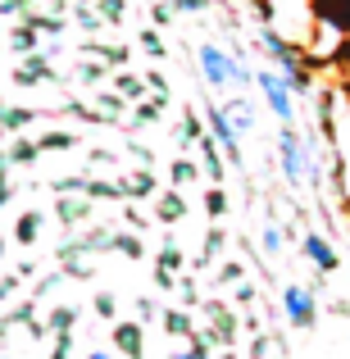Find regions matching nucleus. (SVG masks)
<instances>
[{
  "instance_id": "obj_23",
  "label": "nucleus",
  "mask_w": 350,
  "mask_h": 359,
  "mask_svg": "<svg viewBox=\"0 0 350 359\" xmlns=\"http://www.w3.org/2000/svg\"><path fill=\"white\" fill-rule=\"evenodd\" d=\"M41 228H46V214H41V210H27L23 219L14 223V241H18V245H36Z\"/></svg>"
},
{
  "instance_id": "obj_54",
  "label": "nucleus",
  "mask_w": 350,
  "mask_h": 359,
  "mask_svg": "<svg viewBox=\"0 0 350 359\" xmlns=\"http://www.w3.org/2000/svg\"><path fill=\"white\" fill-rule=\"evenodd\" d=\"M0 359H9V355H0Z\"/></svg>"
},
{
  "instance_id": "obj_30",
  "label": "nucleus",
  "mask_w": 350,
  "mask_h": 359,
  "mask_svg": "<svg viewBox=\"0 0 350 359\" xmlns=\"http://www.w3.org/2000/svg\"><path fill=\"white\" fill-rule=\"evenodd\" d=\"M201 177V168H196V159H187V155H177L173 159V168H168V182L177 187V191H187V187Z\"/></svg>"
},
{
  "instance_id": "obj_11",
  "label": "nucleus",
  "mask_w": 350,
  "mask_h": 359,
  "mask_svg": "<svg viewBox=\"0 0 350 359\" xmlns=\"http://www.w3.org/2000/svg\"><path fill=\"white\" fill-rule=\"evenodd\" d=\"M219 109L228 114V123L236 128V137H250V132L260 128V109H255V100L245 96V91H232L228 100H219Z\"/></svg>"
},
{
  "instance_id": "obj_55",
  "label": "nucleus",
  "mask_w": 350,
  "mask_h": 359,
  "mask_svg": "<svg viewBox=\"0 0 350 359\" xmlns=\"http://www.w3.org/2000/svg\"><path fill=\"white\" fill-rule=\"evenodd\" d=\"M0 105H5V100H0Z\"/></svg>"
},
{
  "instance_id": "obj_3",
  "label": "nucleus",
  "mask_w": 350,
  "mask_h": 359,
  "mask_svg": "<svg viewBox=\"0 0 350 359\" xmlns=\"http://www.w3.org/2000/svg\"><path fill=\"white\" fill-rule=\"evenodd\" d=\"M260 23H269L287 46L305 50L318 18H314V9H309V0H260Z\"/></svg>"
},
{
  "instance_id": "obj_19",
  "label": "nucleus",
  "mask_w": 350,
  "mask_h": 359,
  "mask_svg": "<svg viewBox=\"0 0 350 359\" xmlns=\"http://www.w3.org/2000/svg\"><path fill=\"white\" fill-rule=\"evenodd\" d=\"M91 105H96V109H100V114H105L109 123H123V118H128V109H132V105L119 96L114 87H100L96 96H91Z\"/></svg>"
},
{
  "instance_id": "obj_43",
  "label": "nucleus",
  "mask_w": 350,
  "mask_h": 359,
  "mask_svg": "<svg viewBox=\"0 0 350 359\" xmlns=\"http://www.w3.org/2000/svg\"><path fill=\"white\" fill-rule=\"evenodd\" d=\"M32 14V0H0V18H23Z\"/></svg>"
},
{
  "instance_id": "obj_28",
  "label": "nucleus",
  "mask_w": 350,
  "mask_h": 359,
  "mask_svg": "<svg viewBox=\"0 0 350 359\" xmlns=\"http://www.w3.org/2000/svg\"><path fill=\"white\" fill-rule=\"evenodd\" d=\"M114 91L128 100V105H132V100H141V96H150V91H146V78H137V73H128V69L114 73Z\"/></svg>"
},
{
  "instance_id": "obj_48",
  "label": "nucleus",
  "mask_w": 350,
  "mask_h": 359,
  "mask_svg": "<svg viewBox=\"0 0 350 359\" xmlns=\"http://www.w3.org/2000/svg\"><path fill=\"white\" fill-rule=\"evenodd\" d=\"M150 18H155V27H159V23H168V18H173V5H168V0L159 5V0H155V5H150Z\"/></svg>"
},
{
  "instance_id": "obj_15",
  "label": "nucleus",
  "mask_w": 350,
  "mask_h": 359,
  "mask_svg": "<svg viewBox=\"0 0 350 359\" xmlns=\"http://www.w3.org/2000/svg\"><path fill=\"white\" fill-rule=\"evenodd\" d=\"M182 219H187V196L177 191V187H164V191L155 196V223H164V228H177Z\"/></svg>"
},
{
  "instance_id": "obj_25",
  "label": "nucleus",
  "mask_w": 350,
  "mask_h": 359,
  "mask_svg": "<svg viewBox=\"0 0 350 359\" xmlns=\"http://www.w3.org/2000/svg\"><path fill=\"white\" fill-rule=\"evenodd\" d=\"M164 332L177 337V341H187V337H196V318L187 314L182 305H177V309H164Z\"/></svg>"
},
{
  "instance_id": "obj_52",
  "label": "nucleus",
  "mask_w": 350,
  "mask_h": 359,
  "mask_svg": "<svg viewBox=\"0 0 350 359\" xmlns=\"http://www.w3.org/2000/svg\"><path fill=\"white\" fill-rule=\"evenodd\" d=\"M0 255H5V237H0Z\"/></svg>"
},
{
  "instance_id": "obj_22",
  "label": "nucleus",
  "mask_w": 350,
  "mask_h": 359,
  "mask_svg": "<svg viewBox=\"0 0 350 359\" xmlns=\"http://www.w3.org/2000/svg\"><path fill=\"white\" fill-rule=\"evenodd\" d=\"M27 23L36 27V36L41 41H60L64 32H69V23H64V14H23Z\"/></svg>"
},
{
  "instance_id": "obj_53",
  "label": "nucleus",
  "mask_w": 350,
  "mask_h": 359,
  "mask_svg": "<svg viewBox=\"0 0 350 359\" xmlns=\"http://www.w3.org/2000/svg\"><path fill=\"white\" fill-rule=\"evenodd\" d=\"M0 141H5V132H0Z\"/></svg>"
},
{
  "instance_id": "obj_1",
  "label": "nucleus",
  "mask_w": 350,
  "mask_h": 359,
  "mask_svg": "<svg viewBox=\"0 0 350 359\" xmlns=\"http://www.w3.org/2000/svg\"><path fill=\"white\" fill-rule=\"evenodd\" d=\"M273 159H278L282 182H287L291 191H318V187H323V159H318V146H314L309 132L296 128V123L278 128V137H273Z\"/></svg>"
},
{
  "instance_id": "obj_31",
  "label": "nucleus",
  "mask_w": 350,
  "mask_h": 359,
  "mask_svg": "<svg viewBox=\"0 0 350 359\" xmlns=\"http://www.w3.org/2000/svg\"><path fill=\"white\" fill-rule=\"evenodd\" d=\"M73 327H78V309L73 305H55L51 314H46V332H73Z\"/></svg>"
},
{
  "instance_id": "obj_38",
  "label": "nucleus",
  "mask_w": 350,
  "mask_h": 359,
  "mask_svg": "<svg viewBox=\"0 0 350 359\" xmlns=\"http://www.w3.org/2000/svg\"><path fill=\"white\" fill-rule=\"evenodd\" d=\"M96 14L105 18V27H119L123 14H128V0H96Z\"/></svg>"
},
{
  "instance_id": "obj_41",
  "label": "nucleus",
  "mask_w": 350,
  "mask_h": 359,
  "mask_svg": "<svg viewBox=\"0 0 350 359\" xmlns=\"http://www.w3.org/2000/svg\"><path fill=\"white\" fill-rule=\"evenodd\" d=\"M141 50H146L150 60H164V55H168V46H164V36H159L155 27H146V32H141Z\"/></svg>"
},
{
  "instance_id": "obj_42",
  "label": "nucleus",
  "mask_w": 350,
  "mask_h": 359,
  "mask_svg": "<svg viewBox=\"0 0 350 359\" xmlns=\"http://www.w3.org/2000/svg\"><path fill=\"white\" fill-rule=\"evenodd\" d=\"M91 309H96L100 318H114V314H119V300L109 296V291H96V300H91Z\"/></svg>"
},
{
  "instance_id": "obj_47",
  "label": "nucleus",
  "mask_w": 350,
  "mask_h": 359,
  "mask_svg": "<svg viewBox=\"0 0 350 359\" xmlns=\"http://www.w3.org/2000/svg\"><path fill=\"white\" fill-rule=\"evenodd\" d=\"M87 159H91V164H109V168H119V155H114V150H87Z\"/></svg>"
},
{
  "instance_id": "obj_10",
  "label": "nucleus",
  "mask_w": 350,
  "mask_h": 359,
  "mask_svg": "<svg viewBox=\"0 0 350 359\" xmlns=\"http://www.w3.org/2000/svg\"><path fill=\"white\" fill-rule=\"evenodd\" d=\"M91 210H96V201L91 196H82V191H64L60 201H55V223L60 228H82V223H91Z\"/></svg>"
},
{
  "instance_id": "obj_13",
  "label": "nucleus",
  "mask_w": 350,
  "mask_h": 359,
  "mask_svg": "<svg viewBox=\"0 0 350 359\" xmlns=\"http://www.w3.org/2000/svg\"><path fill=\"white\" fill-rule=\"evenodd\" d=\"M260 250L269 255V259H278V255L287 250V223L278 219L273 205H264V210H260Z\"/></svg>"
},
{
  "instance_id": "obj_2",
  "label": "nucleus",
  "mask_w": 350,
  "mask_h": 359,
  "mask_svg": "<svg viewBox=\"0 0 350 359\" xmlns=\"http://www.w3.org/2000/svg\"><path fill=\"white\" fill-rule=\"evenodd\" d=\"M196 73L210 91H245L255 82V64L236 60L228 46L219 41H201L196 46Z\"/></svg>"
},
{
  "instance_id": "obj_14",
  "label": "nucleus",
  "mask_w": 350,
  "mask_h": 359,
  "mask_svg": "<svg viewBox=\"0 0 350 359\" xmlns=\"http://www.w3.org/2000/svg\"><path fill=\"white\" fill-rule=\"evenodd\" d=\"M114 182H119V196H123V201H146V196L159 191V177L150 173L146 164H141V168H123Z\"/></svg>"
},
{
  "instance_id": "obj_33",
  "label": "nucleus",
  "mask_w": 350,
  "mask_h": 359,
  "mask_svg": "<svg viewBox=\"0 0 350 359\" xmlns=\"http://www.w3.org/2000/svg\"><path fill=\"white\" fill-rule=\"evenodd\" d=\"M228 210H232L228 191H223V187H210V191H205V214H210L214 223H223V219H228Z\"/></svg>"
},
{
  "instance_id": "obj_7",
  "label": "nucleus",
  "mask_w": 350,
  "mask_h": 359,
  "mask_svg": "<svg viewBox=\"0 0 350 359\" xmlns=\"http://www.w3.org/2000/svg\"><path fill=\"white\" fill-rule=\"evenodd\" d=\"M300 255H305V259L314 264L318 278H328V273L342 269V250H337L332 237H323L318 228H305V237H300Z\"/></svg>"
},
{
  "instance_id": "obj_35",
  "label": "nucleus",
  "mask_w": 350,
  "mask_h": 359,
  "mask_svg": "<svg viewBox=\"0 0 350 359\" xmlns=\"http://www.w3.org/2000/svg\"><path fill=\"white\" fill-rule=\"evenodd\" d=\"M168 359H214V346L205 341L201 332H196V337H187V346H182V351H173Z\"/></svg>"
},
{
  "instance_id": "obj_9",
  "label": "nucleus",
  "mask_w": 350,
  "mask_h": 359,
  "mask_svg": "<svg viewBox=\"0 0 350 359\" xmlns=\"http://www.w3.org/2000/svg\"><path fill=\"white\" fill-rule=\"evenodd\" d=\"M9 78H14V87H41V82H60V73L51 69V55L32 50V55H18Z\"/></svg>"
},
{
  "instance_id": "obj_4",
  "label": "nucleus",
  "mask_w": 350,
  "mask_h": 359,
  "mask_svg": "<svg viewBox=\"0 0 350 359\" xmlns=\"http://www.w3.org/2000/svg\"><path fill=\"white\" fill-rule=\"evenodd\" d=\"M255 91H260V100H264V109H269L273 118L287 128V123H300V105H296V91H291V82L282 78L273 64H255V82H250Z\"/></svg>"
},
{
  "instance_id": "obj_17",
  "label": "nucleus",
  "mask_w": 350,
  "mask_h": 359,
  "mask_svg": "<svg viewBox=\"0 0 350 359\" xmlns=\"http://www.w3.org/2000/svg\"><path fill=\"white\" fill-rule=\"evenodd\" d=\"M337 41H342V27H337V23H328V18H318V23H314V32H309V46H305V50L314 55V60H328V55L337 50Z\"/></svg>"
},
{
  "instance_id": "obj_21",
  "label": "nucleus",
  "mask_w": 350,
  "mask_h": 359,
  "mask_svg": "<svg viewBox=\"0 0 350 359\" xmlns=\"http://www.w3.org/2000/svg\"><path fill=\"white\" fill-rule=\"evenodd\" d=\"M109 250H119L123 259H146V241H141V232H109Z\"/></svg>"
},
{
  "instance_id": "obj_29",
  "label": "nucleus",
  "mask_w": 350,
  "mask_h": 359,
  "mask_svg": "<svg viewBox=\"0 0 350 359\" xmlns=\"http://www.w3.org/2000/svg\"><path fill=\"white\" fill-rule=\"evenodd\" d=\"M223 245H228V232H223L219 223H214V228L205 232V250L196 255V269H205V264H214V259H219V255H223Z\"/></svg>"
},
{
  "instance_id": "obj_12",
  "label": "nucleus",
  "mask_w": 350,
  "mask_h": 359,
  "mask_svg": "<svg viewBox=\"0 0 350 359\" xmlns=\"http://www.w3.org/2000/svg\"><path fill=\"white\" fill-rule=\"evenodd\" d=\"M109 341H114V355H123V359H146V332H141L137 318L114 323L109 327Z\"/></svg>"
},
{
  "instance_id": "obj_34",
  "label": "nucleus",
  "mask_w": 350,
  "mask_h": 359,
  "mask_svg": "<svg viewBox=\"0 0 350 359\" xmlns=\"http://www.w3.org/2000/svg\"><path fill=\"white\" fill-rule=\"evenodd\" d=\"M73 23H78V27H82V32H87V36L105 32V18L96 14V5H78V9H73Z\"/></svg>"
},
{
  "instance_id": "obj_8",
  "label": "nucleus",
  "mask_w": 350,
  "mask_h": 359,
  "mask_svg": "<svg viewBox=\"0 0 350 359\" xmlns=\"http://www.w3.org/2000/svg\"><path fill=\"white\" fill-rule=\"evenodd\" d=\"M205 314H210V327H196V332L205 337V341L214 346V351H219V346H232L236 341V314H232V305H223V300H210V305H205Z\"/></svg>"
},
{
  "instance_id": "obj_40",
  "label": "nucleus",
  "mask_w": 350,
  "mask_h": 359,
  "mask_svg": "<svg viewBox=\"0 0 350 359\" xmlns=\"http://www.w3.org/2000/svg\"><path fill=\"white\" fill-rule=\"evenodd\" d=\"M141 78H146V91H150V96H159V100H173V91H168V78H164L159 69H146Z\"/></svg>"
},
{
  "instance_id": "obj_16",
  "label": "nucleus",
  "mask_w": 350,
  "mask_h": 359,
  "mask_svg": "<svg viewBox=\"0 0 350 359\" xmlns=\"http://www.w3.org/2000/svg\"><path fill=\"white\" fill-rule=\"evenodd\" d=\"M196 155H201V173L210 177L214 187H223V177H228V159H223V150L210 141V132H205V137L196 141Z\"/></svg>"
},
{
  "instance_id": "obj_26",
  "label": "nucleus",
  "mask_w": 350,
  "mask_h": 359,
  "mask_svg": "<svg viewBox=\"0 0 350 359\" xmlns=\"http://www.w3.org/2000/svg\"><path fill=\"white\" fill-rule=\"evenodd\" d=\"M36 141V150H41V155H51V150H73L78 146V137H73L69 128H46L41 137H32Z\"/></svg>"
},
{
  "instance_id": "obj_5",
  "label": "nucleus",
  "mask_w": 350,
  "mask_h": 359,
  "mask_svg": "<svg viewBox=\"0 0 350 359\" xmlns=\"http://www.w3.org/2000/svg\"><path fill=\"white\" fill-rule=\"evenodd\" d=\"M201 118H205V132H210V141L223 150V159L236 168V173H245V155H241V137H236V128L228 123V114L219 109V100H205L201 105Z\"/></svg>"
},
{
  "instance_id": "obj_36",
  "label": "nucleus",
  "mask_w": 350,
  "mask_h": 359,
  "mask_svg": "<svg viewBox=\"0 0 350 359\" xmlns=\"http://www.w3.org/2000/svg\"><path fill=\"white\" fill-rule=\"evenodd\" d=\"M187 264V255H182V245L177 241H164L159 245V259H155V269H164V273H177Z\"/></svg>"
},
{
  "instance_id": "obj_51",
  "label": "nucleus",
  "mask_w": 350,
  "mask_h": 359,
  "mask_svg": "<svg viewBox=\"0 0 350 359\" xmlns=\"http://www.w3.org/2000/svg\"><path fill=\"white\" fill-rule=\"evenodd\" d=\"M82 359H123V355H114V351H87Z\"/></svg>"
},
{
  "instance_id": "obj_45",
  "label": "nucleus",
  "mask_w": 350,
  "mask_h": 359,
  "mask_svg": "<svg viewBox=\"0 0 350 359\" xmlns=\"http://www.w3.org/2000/svg\"><path fill=\"white\" fill-rule=\"evenodd\" d=\"M177 291H182V309L201 305V291H196V282H191V278H177Z\"/></svg>"
},
{
  "instance_id": "obj_20",
  "label": "nucleus",
  "mask_w": 350,
  "mask_h": 359,
  "mask_svg": "<svg viewBox=\"0 0 350 359\" xmlns=\"http://www.w3.org/2000/svg\"><path fill=\"white\" fill-rule=\"evenodd\" d=\"M205 137V118L196 109H182V123H177V150H196V141Z\"/></svg>"
},
{
  "instance_id": "obj_24",
  "label": "nucleus",
  "mask_w": 350,
  "mask_h": 359,
  "mask_svg": "<svg viewBox=\"0 0 350 359\" xmlns=\"http://www.w3.org/2000/svg\"><path fill=\"white\" fill-rule=\"evenodd\" d=\"M27 123H36V109H27V105H0V132H23Z\"/></svg>"
},
{
  "instance_id": "obj_49",
  "label": "nucleus",
  "mask_w": 350,
  "mask_h": 359,
  "mask_svg": "<svg viewBox=\"0 0 350 359\" xmlns=\"http://www.w3.org/2000/svg\"><path fill=\"white\" fill-rule=\"evenodd\" d=\"M269 351H273V341H269V337H255V346H250V359H269Z\"/></svg>"
},
{
  "instance_id": "obj_6",
  "label": "nucleus",
  "mask_w": 350,
  "mask_h": 359,
  "mask_svg": "<svg viewBox=\"0 0 350 359\" xmlns=\"http://www.w3.org/2000/svg\"><path fill=\"white\" fill-rule=\"evenodd\" d=\"M282 314H287V323L296 327V332H309V327L318 323L314 291H309L305 282H287V287H282Z\"/></svg>"
},
{
  "instance_id": "obj_44",
  "label": "nucleus",
  "mask_w": 350,
  "mask_h": 359,
  "mask_svg": "<svg viewBox=\"0 0 350 359\" xmlns=\"http://www.w3.org/2000/svg\"><path fill=\"white\" fill-rule=\"evenodd\" d=\"M69 351H73V332H55L51 355H46V359H69Z\"/></svg>"
},
{
  "instance_id": "obj_32",
  "label": "nucleus",
  "mask_w": 350,
  "mask_h": 359,
  "mask_svg": "<svg viewBox=\"0 0 350 359\" xmlns=\"http://www.w3.org/2000/svg\"><path fill=\"white\" fill-rule=\"evenodd\" d=\"M73 78H78L82 87H100V82H105V64L91 60V55H82V64L73 69Z\"/></svg>"
},
{
  "instance_id": "obj_39",
  "label": "nucleus",
  "mask_w": 350,
  "mask_h": 359,
  "mask_svg": "<svg viewBox=\"0 0 350 359\" xmlns=\"http://www.w3.org/2000/svg\"><path fill=\"white\" fill-rule=\"evenodd\" d=\"M236 282H245V264L232 255V259L219 264V287H236Z\"/></svg>"
},
{
  "instance_id": "obj_50",
  "label": "nucleus",
  "mask_w": 350,
  "mask_h": 359,
  "mask_svg": "<svg viewBox=\"0 0 350 359\" xmlns=\"http://www.w3.org/2000/svg\"><path fill=\"white\" fill-rule=\"evenodd\" d=\"M168 5H173V9H182V14H201V9L210 5V0H168Z\"/></svg>"
},
{
  "instance_id": "obj_27",
  "label": "nucleus",
  "mask_w": 350,
  "mask_h": 359,
  "mask_svg": "<svg viewBox=\"0 0 350 359\" xmlns=\"http://www.w3.org/2000/svg\"><path fill=\"white\" fill-rule=\"evenodd\" d=\"M82 55H91V60H109L114 69H123V64L132 60L128 46H105V41H87V46H82Z\"/></svg>"
},
{
  "instance_id": "obj_46",
  "label": "nucleus",
  "mask_w": 350,
  "mask_h": 359,
  "mask_svg": "<svg viewBox=\"0 0 350 359\" xmlns=\"http://www.w3.org/2000/svg\"><path fill=\"white\" fill-rule=\"evenodd\" d=\"M18 287H23V278H18V273H9V278H0V305H5L9 296H18Z\"/></svg>"
},
{
  "instance_id": "obj_37",
  "label": "nucleus",
  "mask_w": 350,
  "mask_h": 359,
  "mask_svg": "<svg viewBox=\"0 0 350 359\" xmlns=\"http://www.w3.org/2000/svg\"><path fill=\"white\" fill-rule=\"evenodd\" d=\"M5 150H9V159H14V164H32V159L41 155L32 137H14V146H5Z\"/></svg>"
},
{
  "instance_id": "obj_18",
  "label": "nucleus",
  "mask_w": 350,
  "mask_h": 359,
  "mask_svg": "<svg viewBox=\"0 0 350 359\" xmlns=\"http://www.w3.org/2000/svg\"><path fill=\"white\" fill-rule=\"evenodd\" d=\"M5 46H9V50H14V55H32V50H41V36H36V27L27 23V18H18V23L9 27Z\"/></svg>"
}]
</instances>
